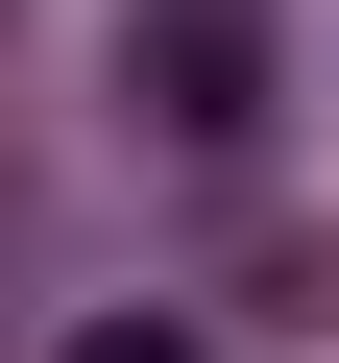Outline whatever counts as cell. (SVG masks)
I'll return each instance as SVG.
<instances>
[{
	"label": "cell",
	"mask_w": 339,
	"mask_h": 363,
	"mask_svg": "<svg viewBox=\"0 0 339 363\" xmlns=\"http://www.w3.org/2000/svg\"><path fill=\"white\" fill-rule=\"evenodd\" d=\"M49 363H194V315H73Z\"/></svg>",
	"instance_id": "obj_2"
},
{
	"label": "cell",
	"mask_w": 339,
	"mask_h": 363,
	"mask_svg": "<svg viewBox=\"0 0 339 363\" xmlns=\"http://www.w3.org/2000/svg\"><path fill=\"white\" fill-rule=\"evenodd\" d=\"M121 97L170 145H243L267 121V25H243V0H145V25H121Z\"/></svg>",
	"instance_id": "obj_1"
}]
</instances>
